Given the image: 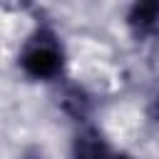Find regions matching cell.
Instances as JSON below:
<instances>
[{
  "label": "cell",
  "mask_w": 159,
  "mask_h": 159,
  "mask_svg": "<svg viewBox=\"0 0 159 159\" xmlns=\"http://www.w3.org/2000/svg\"><path fill=\"white\" fill-rule=\"evenodd\" d=\"M62 45L57 35L40 27L20 50V67L35 80H52L62 72Z\"/></svg>",
  "instance_id": "obj_1"
},
{
  "label": "cell",
  "mask_w": 159,
  "mask_h": 159,
  "mask_svg": "<svg viewBox=\"0 0 159 159\" xmlns=\"http://www.w3.org/2000/svg\"><path fill=\"white\" fill-rule=\"evenodd\" d=\"M129 27L137 37L159 40V0H134L129 10Z\"/></svg>",
  "instance_id": "obj_2"
},
{
  "label": "cell",
  "mask_w": 159,
  "mask_h": 159,
  "mask_svg": "<svg viewBox=\"0 0 159 159\" xmlns=\"http://www.w3.org/2000/svg\"><path fill=\"white\" fill-rule=\"evenodd\" d=\"M107 159H129V157H124V154H119V157H114V154H109Z\"/></svg>",
  "instance_id": "obj_3"
}]
</instances>
